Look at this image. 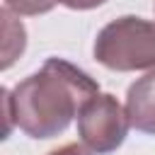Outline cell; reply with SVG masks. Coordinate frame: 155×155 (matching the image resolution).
<instances>
[{"mask_svg":"<svg viewBox=\"0 0 155 155\" xmlns=\"http://www.w3.org/2000/svg\"><path fill=\"white\" fill-rule=\"evenodd\" d=\"M61 5L70 7V10H92V7H99L104 5L107 0H58Z\"/></svg>","mask_w":155,"mask_h":155,"instance_id":"obj_8","label":"cell"},{"mask_svg":"<svg viewBox=\"0 0 155 155\" xmlns=\"http://www.w3.org/2000/svg\"><path fill=\"white\" fill-rule=\"evenodd\" d=\"M46 155H94V150H90L85 143H65V145H61Z\"/></svg>","mask_w":155,"mask_h":155,"instance_id":"obj_7","label":"cell"},{"mask_svg":"<svg viewBox=\"0 0 155 155\" xmlns=\"http://www.w3.org/2000/svg\"><path fill=\"white\" fill-rule=\"evenodd\" d=\"M126 114L136 131L155 136V68L128 87Z\"/></svg>","mask_w":155,"mask_h":155,"instance_id":"obj_4","label":"cell"},{"mask_svg":"<svg viewBox=\"0 0 155 155\" xmlns=\"http://www.w3.org/2000/svg\"><path fill=\"white\" fill-rule=\"evenodd\" d=\"M128 126L131 121L126 107H121L119 99L107 92H97L94 97H90L78 114V136L97 155H107L121 148Z\"/></svg>","mask_w":155,"mask_h":155,"instance_id":"obj_3","label":"cell"},{"mask_svg":"<svg viewBox=\"0 0 155 155\" xmlns=\"http://www.w3.org/2000/svg\"><path fill=\"white\" fill-rule=\"evenodd\" d=\"M0 19H2V36H5V41H2V68L7 70L15 63V58L22 56V51L27 46V31H24V24L17 17H12V10H7V7H2Z\"/></svg>","mask_w":155,"mask_h":155,"instance_id":"obj_5","label":"cell"},{"mask_svg":"<svg viewBox=\"0 0 155 155\" xmlns=\"http://www.w3.org/2000/svg\"><path fill=\"white\" fill-rule=\"evenodd\" d=\"M97 92L99 85L85 70L63 58H48L12 92L2 90L5 138L12 124L29 138H53L70 126L82 104Z\"/></svg>","mask_w":155,"mask_h":155,"instance_id":"obj_1","label":"cell"},{"mask_svg":"<svg viewBox=\"0 0 155 155\" xmlns=\"http://www.w3.org/2000/svg\"><path fill=\"white\" fill-rule=\"evenodd\" d=\"M7 10H12L15 15H27V17H34V15H46L53 10V5L58 0H2Z\"/></svg>","mask_w":155,"mask_h":155,"instance_id":"obj_6","label":"cell"},{"mask_svg":"<svg viewBox=\"0 0 155 155\" xmlns=\"http://www.w3.org/2000/svg\"><path fill=\"white\" fill-rule=\"evenodd\" d=\"M94 58L109 70H153L155 68V22L136 15L104 24L94 39Z\"/></svg>","mask_w":155,"mask_h":155,"instance_id":"obj_2","label":"cell"}]
</instances>
